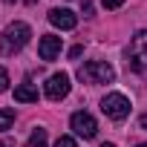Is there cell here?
<instances>
[{
    "label": "cell",
    "mask_w": 147,
    "mask_h": 147,
    "mask_svg": "<svg viewBox=\"0 0 147 147\" xmlns=\"http://www.w3.org/2000/svg\"><path fill=\"white\" fill-rule=\"evenodd\" d=\"M58 52H61V38H58V35H43L40 43H38V55H40V61H55Z\"/></svg>",
    "instance_id": "obj_7"
},
{
    "label": "cell",
    "mask_w": 147,
    "mask_h": 147,
    "mask_svg": "<svg viewBox=\"0 0 147 147\" xmlns=\"http://www.w3.org/2000/svg\"><path fill=\"white\" fill-rule=\"evenodd\" d=\"M6 3H12V0H6Z\"/></svg>",
    "instance_id": "obj_20"
},
{
    "label": "cell",
    "mask_w": 147,
    "mask_h": 147,
    "mask_svg": "<svg viewBox=\"0 0 147 147\" xmlns=\"http://www.w3.org/2000/svg\"><path fill=\"white\" fill-rule=\"evenodd\" d=\"M55 147H75V138H72V136H61L55 141Z\"/></svg>",
    "instance_id": "obj_13"
},
{
    "label": "cell",
    "mask_w": 147,
    "mask_h": 147,
    "mask_svg": "<svg viewBox=\"0 0 147 147\" xmlns=\"http://www.w3.org/2000/svg\"><path fill=\"white\" fill-rule=\"evenodd\" d=\"M49 23L58 26V29H63V32H69V29L78 26V18L72 15L69 9H52V12H49Z\"/></svg>",
    "instance_id": "obj_8"
},
{
    "label": "cell",
    "mask_w": 147,
    "mask_h": 147,
    "mask_svg": "<svg viewBox=\"0 0 147 147\" xmlns=\"http://www.w3.org/2000/svg\"><path fill=\"white\" fill-rule=\"evenodd\" d=\"M26 147H46V130H40V127H38V130L29 136Z\"/></svg>",
    "instance_id": "obj_10"
},
{
    "label": "cell",
    "mask_w": 147,
    "mask_h": 147,
    "mask_svg": "<svg viewBox=\"0 0 147 147\" xmlns=\"http://www.w3.org/2000/svg\"><path fill=\"white\" fill-rule=\"evenodd\" d=\"M101 147H115V144H101Z\"/></svg>",
    "instance_id": "obj_18"
},
{
    "label": "cell",
    "mask_w": 147,
    "mask_h": 147,
    "mask_svg": "<svg viewBox=\"0 0 147 147\" xmlns=\"http://www.w3.org/2000/svg\"><path fill=\"white\" fill-rule=\"evenodd\" d=\"M141 130H147V113L141 115Z\"/></svg>",
    "instance_id": "obj_17"
},
{
    "label": "cell",
    "mask_w": 147,
    "mask_h": 147,
    "mask_svg": "<svg viewBox=\"0 0 147 147\" xmlns=\"http://www.w3.org/2000/svg\"><path fill=\"white\" fill-rule=\"evenodd\" d=\"M0 147H15V141L12 138H0Z\"/></svg>",
    "instance_id": "obj_16"
},
{
    "label": "cell",
    "mask_w": 147,
    "mask_h": 147,
    "mask_svg": "<svg viewBox=\"0 0 147 147\" xmlns=\"http://www.w3.org/2000/svg\"><path fill=\"white\" fill-rule=\"evenodd\" d=\"M29 38H32L29 23H23V20L9 23V26L3 29V35H0V55H15V52H20V49L29 43Z\"/></svg>",
    "instance_id": "obj_1"
},
{
    "label": "cell",
    "mask_w": 147,
    "mask_h": 147,
    "mask_svg": "<svg viewBox=\"0 0 147 147\" xmlns=\"http://www.w3.org/2000/svg\"><path fill=\"white\" fill-rule=\"evenodd\" d=\"M101 110H104L107 118H113V121H124V118L130 115L133 107H130V98H127V95H121V92H110V95H104Z\"/></svg>",
    "instance_id": "obj_3"
},
{
    "label": "cell",
    "mask_w": 147,
    "mask_h": 147,
    "mask_svg": "<svg viewBox=\"0 0 147 147\" xmlns=\"http://www.w3.org/2000/svg\"><path fill=\"white\" fill-rule=\"evenodd\" d=\"M138 147H147V144H138Z\"/></svg>",
    "instance_id": "obj_19"
},
{
    "label": "cell",
    "mask_w": 147,
    "mask_h": 147,
    "mask_svg": "<svg viewBox=\"0 0 147 147\" xmlns=\"http://www.w3.org/2000/svg\"><path fill=\"white\" fill-rule=\"evenodd\" d=\"M81 52H84V46H72V49H69V58H78Z\"/></svg>",
    "instance_id": "obj_15"
},
{
    "label": "cell",
    "mask_w": 147,
    "mask_h": 147,
    "mask_svg": "<svg viewBox=\"0 0 147 147\" xmlns=\"http://www.w3.org/2000/svg\"><path fill=\"white\" fill-rule=\"evenodd\" d=\"M78 78H81V84H110L115 78V69L107 61H90V63L78 66Z\"/></svg>",
    "instance_id": "obj_2"
},
{
    "label": "cell",
    "mask_w": 147,
    "mask_h": 147,
    "mask_svg": "<svg viewBox=\"0 0 147 147\" xmlns=\"http://www.w3.org/2000/svg\"><path fill=\"white\" fill-rule=\"evenodd\" d=\"M15 101L32 104V101H38V90H35L32 84H20V87H15Z\"/></svg>",
    "instance_id": "obj_9"
},
{
    "label": "cell",
    "mask_w": 147,
    "mask_h": 147,
    "mask_svg": "<svg viewBox=\"0 0 147 147\" xmlns=\"http://www.w3.org/2000/svg\"><path fill=\"white\" fill-rule=\"evenodd\" d=\"M69 124H72V130H75L81 138H95V133H98V124H95V118H92L90 113H84V110L72 113Z\"/></svg>",
    "instance_id": "obj_5"
},
{
    "label": "cell",
    "mask_w": 147,
    "mask_h": 147,
    "mask_svg": "<svg viewBox=\"0 0 147 147\" xmlns=\"http://www.w3.org/2000/svg\"><path fill=\"white\" fill-rule=\"evenodd\" d=\"M66 95H69V75H66V72L49 75V81H46V98L49 101H61Z\"/></svg>",
    "instance_id": "obj_6"
},
{
    "label": "cell",
    "mask_w": 147,
    "mask_h": 147,
    "mask_svg": "<svg viewBox=\"0 0 147 147\" xmlns=\"http://www.w3.org/2000/svg\"><path fill=\"white\" fill-rule=\"evenodd\" d=\"M136 72H147V29L138 32L130 43V61H127Z\"/></svg>",
    "instance_id": "obj_4"
},
{
    "label": "cell",
    "mask_w": 147,
    "mask_h": 147,
    "mask_svg": "<svg viewBox=\"0 0 147 147\" xmlns=\"http://www.w3.org/2000/svg\"><path fill=\"white\" fill-rule=\"evenodd\" d=\"M15 124V110H0V133Z\"/></svg>",
    "instance_id": "obj_11"
},
{
    "label": "cell",
    "mask_w": 147,
    "mask_h": 147,
    "mask_svg": "<svg viewBox=\"0 0 147 147\" xmlns=\"http://www.w3.org/2000/svg\"><path fill=\"white\" fill-rule=\"evenodd\" d=\"M9 90V72H6V66H0V92H6Z\"/></svg>",
    "instance_id": "obj_12"
},
{
    "label": "cell",
    "mask_w": 147,
    "mask_h": 147,
    "mask_svg": "<svg viewBox=\"0 0 147 147\" xmlns=\"http://www.w3.org/2000/svg\"><path fill=\"white\" fill-rule=\"evenodd\" d=\"M101 3H104L107 9H118V6H124V0H101Z\"/></svg>",
    "instance_id": "obj_14"
}]
</instances>
